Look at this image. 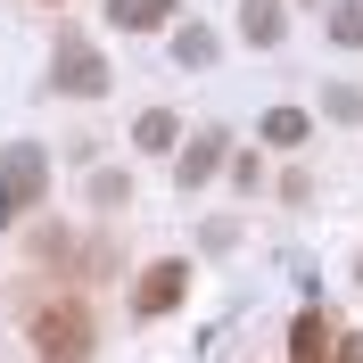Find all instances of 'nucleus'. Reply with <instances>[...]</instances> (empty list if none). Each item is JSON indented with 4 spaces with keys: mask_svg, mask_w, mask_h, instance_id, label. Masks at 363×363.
Masks as SVG:
<instances>
[{
    "mask_svg": "<svg viewBox=\"0 0 363 363\" xmlns=\"http://www.w3.org/2000/svg\"><path fill=\"white\" fill-rule=\"evenodd\" d=\"M42 190H50V157L33 149V140H9V149H0V223L33 215Z\"/></svg>",
    "mask_w": 363,
    "mask_h": 363,
    "instance_id": "f257e3e1",
    "label": "nucleus"
},
{
    "mask_svg": "<svg viewBox=\"0 0 363 363\" xmlns=\"http://www.w3.org/2000/svg\"><path fill=\"white\" fill-rule=\"evenodd\" d=\"M50 67H58L50 83H58V91H74V99H99V91H108V58H99L91 42H74V33L58 42V58H50Z\"/></svg>",
    "mask_w": 363,
    "mask_h": 363,
    "instance_id": "f03ea898",
    "label": "nucleus"
},
{
    "mask_svg": "<svg viewBox=\"0 0 363 363\" xmlns=\"http://www.w3.org/2000/svg\"><path fill=\"white\" fill-rule=\"evenodd\" d=\"M33 347H42V355H91V314H83V306L33 314Z\"/></svg>",
    "mask_w": 363,
    "mask_h": 363,
    "instance_id": "7ed1b4c3",
    "label": "nucleus"
},
{
    "mask_svg": "<svg viewBox=\"0 0 363 363\" xmlns=\"http://www.w3.org/2000/svg\"><path fill=\"white\" fill-rule=\"evenodd\" d=\"M182 289H190V264H174V256H165V264H149V272H140L133 314H149V322H157V314H174V306H182Z\"/></svg>",
    "mask_w": 363,
    "mask_h": 363,
    "instance_id": "20e7f679",
    "label": "nucleus"
},
{
    "mask_svg": "<svg viewBox=\"0 0 363 363\" xmlns=\"http://www.w3.org/2000/svg\"><path fill=\"white\" fill-rule=\"evenodd\" d=\"M215 165H223V133H199V140H190V149L174 157V182H182V190H199Z\"/></svg>",
    "mask_w": 363,
    "mask_h": 363,
    "instance_id": "39448f33",
    "label": "nucleus"
},
{
    "mask_svg": "<svg viewBox=\"0 0 363 363\" xmlns=\"http://www.w3.org/2000/svg\"><path fill=\"white\" fill-rule=\"evenodd\" d=\"M174 17V0H108V25L116 33H157Z\"/></svg>",
    "mask_w": 363,
    "mask_h": 363,
    "instance_id": "423d86ee",
    "label": "nucleus"
},
{
    "mask_svg": "<svg viewBox=\"0 0 363 363\" xmlns=\"http://www.w3.org/2000/svg\"><path fill=\"white\" fill-rule=\"evenodd\" d=\"M240 33H248L256 50H272L289 33V9H281V0H248V9H240Z\"/></svg>",
    "mask_w": 363,
    "mask_h": 363,
    "instance_id": "0eeeda50",
    "label": "nucleus"
},
{
    "mask_svg": "<svg viewBox=\"0 0 363 363\" xmlns=\"http://www.w3.org/2000/svg\"><path fill=\"white\" fill-rule=\"evenodd\" d=\"M289 355H297V363H322V355H339V330H330L322 314H306V322L289 330Z\"/></svg>",
    "mask_w": 363,
    "mask_h": 363,
    "instance_id": "6e6552de",
    "label": "nucleus"
},
{
    "mask_svg": "<svg viewBox=\"0 0 363 363\" xmlns=\"http://www.w3.org/2000/svg\"><path fill=\"white\" fill-rule=\"evenodd\" d=\"M174 133H182L174 116H165V108H149V116L133 124V149H149V157H165V149H174Z\"/></svg>",
    "mask_w": 363,
    "mask_h": 363,
    "instance_id": "1a4fd4ad",
    "label": "nucleus"
},
{
    "mask_svg": "<svg viewBox=\"0 0 363 363\" xmlns=\"http://www.w3.org/2000/svg\"><path fill=\"white\" fill-rule=\"evenodd\" d=\"M330 42H339V50H363V0H330Z\"/></svg>",
    "mask_w": 363,
    "mask_h": 363,
    "instance_id": "9d476101",
    "label": "nucleus"
},
{
    "mask_svg": "<svg viewBox=\"0 0 363 363\" xmlns=\"http://www.w3.org/2000/svg\"><path fill=\"white\" fill-rule=\"evenodd\" d=\"M174 58H182V67H215V33H206V25H182V33H174Z\"/></svg>",
    "mask_w": 363,
    "mask_h": 363,
    "instance_id": "9b49d317",
    "label": "nucleus"
},
{
    "mask_svg": "<svg viewBox=\"0 0 363 363\" xmlns=\"http://www.w3.org/2000/svg\"><path fill=\"white\" fill-rule=\"evenodd\" d=\"M264 140H272V149H297V140H306V116H297V108H272L264 116Z\"/></svg>",
    "mask_w": 363,
    "mask_h": 363,
    "instance_id": "f8f14e48",
    "label": "nucleus"
}]
</instances>
